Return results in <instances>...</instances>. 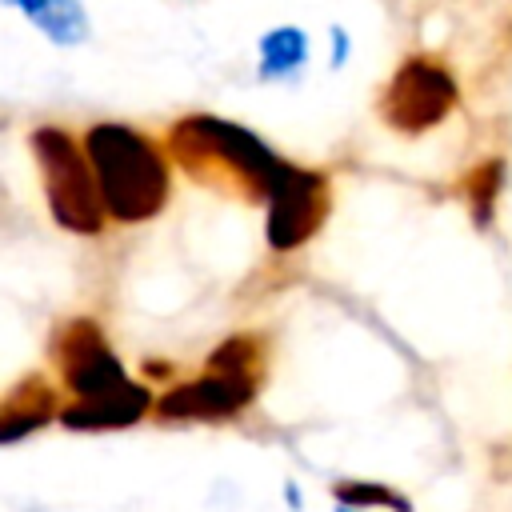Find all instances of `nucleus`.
I'll return each instance as SVG.
<instances>
[{
  "instance_id": "1",
  "label": "nucleus",
  "mask_w": 512,
  "mask_h": 512,
  "mask_svg": "<svg viewBox=\"0 0 512 512\" xmlns=\"http://www.w3.org/2000/svg\"><path fill=\"white\" fill-rule=\"evenodd\" d=\"M80 148L108 224L136 228L156 220L172 204L176 168L160 136L128 120H92L80 132Z\"/></svg>"
},
{
  "instance_id": "2",
  "label": "nucleus",
  "mask_w": 512,
  "mask_h": 512,
  "mask_svg": "<svg viewBox=\"0 0 512 512\" xmlns=\"http://www.w3.org/2000/svg\"><path fill=\"white\" fill-rule=\"evenodd\" d=\"M164 148L172 168H180L196 184L224 188L252 204H264L292 164L256 128L220 112H188L172 120L164 132Z\"/></svg>"
},
{
  "instance_id": "3",
  "label": "nucleus",
  "mask_w": 512,
  "mask_h": 512,
  "mask_svg": "<svg viewBox=\"0 0 512 512\" xmlns=\"http://www.w3.org/2000/svg\"><path fill=\"white\" fill-rule=\"evenodd\" d=\"M28 156L36 164L40 176V196L44 208L52 216V224L68 236H104L108 216L100 208L96 184H92V168L84 160L80 148V132H72L68 124L44 120L28 132Z\"/></svg>"
},
{
  "instance_id": "4",
  "label": "nucleus",
  "mask_w": 512,
  "mask_h": 512,
  "mask_svg": "<svg viewBox=\"0 0 512 512\" xmlns=\"http://www.w3.org/2000/svg\"><path fill=\"white\" fill-rule=\"evenodd\" d=\"M460 108L456 72L432 52H408L376 96V116L396 136H428Z\"/></svg>"
},
{
  "instance_id": "5",
  "label": "nucleus",
  "mask_w": 512,
  "mask_h": 512,
  "mask_svg": "<svg viewBox=\"0 0 512 512\" xmlns=\"http://www.w3.org/2000/svg\"><path fill=\"white\" fill-rule=\"evenodd\" d=\"M264 208V244L272 256H292L312 244L332 212V180L320 168L288 164L284 180L268 192Z\"/></svg>"
},
{
  "instance_id": "6",
  "label": "nucleus",
  "mask_w": 512,
  "mask_h": 512,
  "mask_svg": "<svg viewBox=\"0 0 512 512\" xmlns=\"http://www.w3.org/2000/svg\"><path fill=\"white\" fill-rule=\"evenodd\" d=\"M52 364L68 400L108 396L132 380L96 316H72L52 332Z\"/></svg>"
},
{
  "instance_id": "7",
  "label": "nucleus",
  "mask_w": 512,
  "mask_h": 512,
  "mask_svg": "<svg viewBox=\"0 0 512 512\" xmlns=\"http://www.w3.org/2000/svg\"><path fill=\"white\" fill-rule=\"evenodd\" d=\"M260 380L264 376H252V372L204 368L200 376L164 384L152 400V416L168 424H224L244 416L256 404Z\"/></svg>"
},
{
  "instance_id": "8",
  "label": "nucleus",
  "mask_w": 512,
  "mask_h": 512,
  "mask_svg": "<svg viewBox=\"0 0 512 512\" xmlns=\"http://www.w3.org/2000/svg\"><path fill=\"white\" fill-rule=\"evenodd\" d=\"M152 384L144 380H128L124 388L108 392V396H92V400H64L56 424L64 432H80V436H100V432H124L132 424H140L144 416H152Z\"/></svg>"
},
{
  "instance_id": "9",
  "label": "nucleus",
  "mask_w": 512,
  "mask_h": 512,
  "mask_svg": "<svg viewBox=\"0 0 512 512\" xmlns=\"http://www.w3.org/2000/svg\"><path fill=\"white\" fill-rule=\"evenodd\" d=\"M60 392L44 376H24L4 400H0V448L24 444L60 416Z\"/></svg>"
},
{
  "instance_id": "10",
  "label": "nucleus",
  "mask_w": 512,
  "mask_h": 512,
  "mask_svg": "<svg viewBox=\"0 0 512 512\" xmlns=\"http://www.w3.org/2000/svg\"><path fill=\"white\" fill-rule=\"evenodd\" d=\"M0 4L24 16V24L60 52L84 48L92 40V12L84 0H0Z\"/></svg>"
},
{
  "instance_id": "11",
  "label": "nucleus",
  "mask_w": 512,
  "mask_h": 512,
  "mask_svg": "<svg viewBox=\"0 0 512 512\" xmlns=\"http://www.w3.org/2000/svg\"><path fill=\"white\" fill-rule=\"evenodd\" d=\"M312 64V36L308 28L284 20L256 36V80L260 84H296Z\"/></svg>"
},
{
  "instance_id": "12",
  "label": "nucleus",
  "mask_w": 512,
  "mask_h": 512,
  "mask_svg": "<svg viewBox=\"0 0 512 512\" xmlns=\"http://www.w3.org/2000/svg\"><path fill=\"white\" fill-rule=\"evenodd\" d=\"M504 184H508V160L504 156H484L476 160L464 180H460V200H464V212L468 220L488 232L496 212H500V196H504Z\"/></svg>"
},
{
  "instance_id": "13",
  "label": "nucleus",
  "mask_w": 512,
  "mask_h": 512,
  "mask_svg": "<svg viewBox=\"0 0 512 512\" xmlns=\"http://www.w3.org/2000/svg\"><path fill=\"white\" fill-rule=\"evenodd\" d=\"M328 492H332V504H348L360 512H416V500L408 492L372 476H336Z\"/></svg>"
},
{
  "instance_id": "14",
  "label": "nucleus",
  "mask_w": 512,
  "mask_h": 512,
  "mask_svg": "<svg viewBox=\"0 0 512 512\" xmlns=\"http://www.w3.org/2000/svg\"><path fill=\"white\" fill-rule=\"evenodd\" d=\"M352 52H356L352 28L340 24V20H332V24L324 28V64H328V72H344V68L352 64Z\"/></svg>"
},
{
  "instance_id": "15",
  "label": "nucleus",
  "mask_w": 512,
  "mask_h": 512,
  "mask_svg": "<svg viewBox=\"0 0 512 512\" xmlns=\"http://www.w3.org/2000/svg\"><path fill=\"white\" fill-rule=\"evenodd\" d=\"M280 500H284L288 512H304V488H300L296 480H284V484H280Z\"/></svg>"
},
{
  "instance_id": "16",
  "label": "nucleus",
  "mask_w": 512,
  "mask_h": 512,
  "mask_svg": "<svg viewBox=\"0 0 512 512\" xmlns=\"http://www.w3.org/2000/svg\"><path fill=\"white\" fill-rule=\"evenodd\" d=\"M332 512H360V508H348V504H332Z\"/></svg>"
},
{
  "instance_id": "17",
  "label": "nucleus",
  "mask_w": 512,
  "mask_h": 512,
  "mask_svg": "<svg viewBox=\"0 0 512 512\" xmlns=\"http://www.w3.org/2000/svg\"><path fill=\"white\" fill-rule=\"evenodd\" d=\"M188 4H204V0H188Z\"/></svg>"
}]
</instances>
